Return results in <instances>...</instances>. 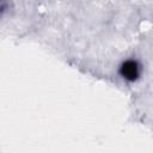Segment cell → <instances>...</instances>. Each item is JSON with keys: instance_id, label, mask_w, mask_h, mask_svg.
Segmentation results:
<instances>
[{"instance_id": "cell-1", "label": "cell", "mask_w": 153, "mask_h": 153, "mask_svg": "<svg viewBox=\"0 0 153 153\" xmlns=\"http://www.w3.org/2000/svg\"><path fill=\"white\" fill-rule=\"evenodd\" d=\"M142 72L141 63L135 59H127L121 62L118 67V74L122 79H124L128 82L136 81Z\"/></svg>"}]
</instances>
